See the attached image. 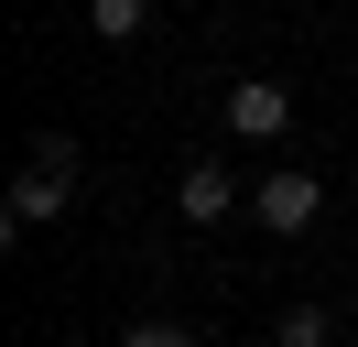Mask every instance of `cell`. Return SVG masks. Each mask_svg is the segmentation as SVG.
Returning <instances> with one entry per match:
<instances>
[{
  "label": "cell",
  "instance_id": "3",
  "mask_svg": "<svg viewBox=\"0 0 358 347\" xmlns=\"http://www.w3.org/2000/svg\"><path fill=\"white\" fill-rule=\"evenodd\" d=\"M76 206V174H22L11 185V228H44V217H66Z\"/></svg>",
  "mask_w": 358,
  "mask_h": 347
},
{
  "label": "cell",
  "instance_id": "8",
  "mask_svg": "<svg viewBox=\"0 0 358 347\" xmlns=\"http://www.w3.org/2000/svg\"><path fill=\"white\" fill-rule=\"evenodd\" d=\"M348 347H358V337H348Z\"/></svg>",
  "mask_w": 358,
  "mask_h": 347
},
{
  "label": "cell",
  "instance_id": "1",
  "mask_svg": "<svg viewBox=\"0 0 358 347\" xmlns=\"http://www.w3.org/2000/svg\"><path fill=\"white\" fill-rule=\"evenodd\" d=\"M228 130H239V141H282L293 130V87H271V76L228 87Z\"/></svg>",
  "mask_w": 358,
  "mask_h": 347
},
{
  "label": "cell",
  "instance_id": "2",
  "mask_svg": "<svg viewBox=\"0 0 358 347\" xmlns=\"http://www.w3.org/2000/svg\"><path fill=\"white\" fill-rule=\"evenodd\" d=\"M326 217V174H261V228H315Z\"/></svg>",
  "mask_w": 358,
  "mask_h": 347
},
{
  "label": "cell",
  "instance_id": "4",
  "mask_svg": "<svg viewBox=\"0 0 358 347\" xmlns=\"http://www.w3.org/2000/svg\"><path fill=\"white\" fill-rule=\"evenodd\" d=\"M174 195H185V217H228V195H239V185H228V163H206V152H196V163L174 174Z\"/></svg>",
  "mask_w": 358,
  "mask_h": 347
},
{
  "label": "cell",
  "instance_id": "7",
  "mask_svg": "<svg viewBox=\"0 0 358 347\" xmlns=\"http://www.w3.org/2000/svg\"><path fill=\"white\" fill-rule=\"evenodd\" d=\"M120 347H196V337H185V325H163V315H152V325H131V337H120Z\"/></svg>",
  "mask_w": 358,
  "mask_h": 347
},
{
  "label": "cell",
  "instance_id": "6",
  "mask_svg": "<svg viewBox=\"0 0 358 347\" xmlns=\"http://www.w3.org/2000/svg\"><path fill=\"white\" fill-rule=\"evenodd\" d=\"M271 347H326V315H315V304H293V315L271 325Z\"/></svg>",
  "mask_w": 358,
  "mask_h": 347
},
{
  "label": "cell",
  "instance_id": "5",
  "mask_svg": "<svg viewBox=\"0 0 358 347\" xmlns=\"http://www.w3.org/2000/svg\"><path fill=\"white\" fill-rule=\"evenodd\" d=\"M87 22H98V33H109V43H131L141 22H152V0H87Z\"/></svg>",
  "mask_w": 358,
  "mask_h": 347
}]
</instances>
